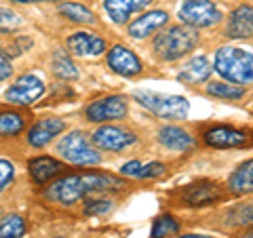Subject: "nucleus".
Returning a JSON list of instances; mask_svg holds the SVG:
<instances>
[{"label": "nucleus", "instance_id": "obj_33", "mask_svg": "<svg viewBox=\"0 0 253 238\" xmlns=\"http://www.w3.org/2000/svg\"><path fill=\"white\" fill-rule=\"evenodd\" d=\"M32 46V38H26V36H19V38H15V40L6 46V53H9V57H15V55H19L23 53L26 49H30Z\"/></svg>", "mask_w": 253, "mask_h": 238}, {"label": "nucleus", "instance_id": "obj_26", "mask_svg": "<svg viewBox=\"0 0 253 238\" xmlns=\"http://www.w3.org/2000/svg\"><path fill=\"white\" fill-rule=\"evenodd\" d=\"M28 232V221L26 217L17 215H6L0 219V238H23Z\"/></svg>", "mask_w": 253, "mask_h": 238}, {"label": "nucleus", "instance_id": "obj_32", "mask_svg": "<svg viewBox=\"0 0 253 238\" xmlns=\"http://www.w3.org/2000/svg\"><path fill=\"white\" fill-rule=\"evenodd\" d=\"M13 76V63H11V57L2 46H0V82L9 80Z\"/></svg>", "mask_w": 253, "mask_h": 238}, {"label": "nucleus", "instance_id": "obj_30", "mask_svg": "<svg viewBox=\"0 0 253 238\" xmlns=\"http://www.w3.org/2000/svg\"><path fill=\"white\" fill-rule=\"evenodd\" d=\"M114 209V202L110 198H91L84 202V215H108Z\"/></svg>", "mask_w": 253, "mask_h": 238}, {"label": "nucleus", "instance_id": "obj_9", "mask_svg": "<svg viewBox=\"0 0 253 238\" xmlns=\"http://www.w3.org/2000/svg\"><path fill=\"white\" fill-rule=\"evenodd\" d=\"M179 204L184 207H192V209H201V207H209L215 204L224 198V190L215 181H194V184L184 186L177 192Z\"/></svg>", "mask_w": 253, "mask_h": 238}, {"label": "nucleus", "instance_id": "obj_15", "mask_svg": "<svg viewBox=\"0 0 253 238\" xmlns=\"http://www.w3.org/2000/svg\"><path fill=\"white\" fill-rule=\"evenodd\" d=\"M63 169H66V164L53 156H34L28 160L30 179L34 181L36 186H46L49 181L57 179Z\"/></svg>", "mask_w": 253, "mask_h": 238}, {"label": "nucleus", "instance_id": "obj_27", "mask_svg": "<svg viewBox=\"0 0 253 238\" xmlns=\"http://www.w3.org/2000/svg\"><path fill=\"white\" fill-rule=\"evenodd\" d=\"M226 224L230 228H253V202L230 209L226 213Z\"/></svg>", "mask_w": 253, "mask_h": 238}, {"label": "nucleus", "instance_id": "obj_25", "mask_svg": "<svg viewBox=\"0 0 253 238\" xmlns=\"http://www.w3.org/2000/svg\"><path fill=\"white\" fill-rule=\"evenodd\" d=\"M57 11H59L61 17H66L68 21L83 23V26L95 23V13L89 11V9H86V6H83V4H76V2H61V4H57Z\"/></svg>", "mask_w": 253, "mask_h": 238}, {"label": "nucleus", "instance_id": "obj_31", "mask_svg": "<svg viewBox=\"0 0 253 238\" xmlns=\"http://www.w3.org/2000/svg\"><path fill=\"white\" fill-rule=\"evenodd\" d=\"M15 173H17V169H15L13 160L0 156V192H2V190H6V188L13 184Z\"/></svg>", "mask_w": 253, "mask_h": 238}, {"label": "nucleus", "instance_id": "obj_14", "mask_svg": "<svg viewBox=\"0 0 253 238\" xmlns=\"http://www.w3.org/2000/svg\"><path fill=\"white\" fill-rule=\"evenodd\" d=\"M68 51L76 57H99L106 51V40L93 32H74L68 36Z\"/></svg>", "mask_w": 253, "mask_h": 238}, {"label": "nucleus", "instance_id": "obj_23", "mask_svg": "<svg viewBox=\"0 0 253 238\" xmlns=\"http://www.w3.org/2000/svg\"><path fill=\"white\" fill-rule=\"evenodd\" d=\"M51 72H53L55 78H59V80H76V78H78L76 63L72 61V57H70L66 51H61V49L53 53Z\"/></svg>", "mask_w": 253, "mask_h": 238}, {"label": "nucleus", "instance_id": "obj_12", "mask_svg": "<svg viewBox=\"0 0 253 238\" xmlns=\"http://www.w3.org/2000/svg\"><path fill=\"white\" fill-rule=\"evenodd\" d=\"M66 131V120H61L57 116H46V118H38L28 129V135H26V141L30 148H46L51 144L55 137Z\"/></svg>", "mask_w": 253, "mask_h": 238}, {"label": "nucleus", "instance_id": "obj_10", "mask_svg": "<svg viewBox=\"0 0 253 238\" xmlns=\"http://www.w3.org/2000/svg\"><path fill=\"white\" fill-rule=\"evenodd\" d=\"M179 19L190 28H211L221 21V11L211 0H186L179 6Z\"/></svg>", "mask_w": 253, "mask_h": 238}, {"label": "nucleus", "instance_id": "obj_13", "mask_svg": "<svg viewBox=\"0 0 253 238\" xmlns=\"http://www.w3.org/2000/svg\"><path fill=\"white\" fill-rule=\"evenodd\" d=\"M106 59H108V68L112 70V72H116L118 76H125V78H135L141 74V70H144L137 55L123 44L110 46Z\"/></svg>", "mask_w": 253, "mask_h": 238}, {"label": "nucleus", "instance_id": "obj_17", "mask_svg": "<svg viewBox=\"0 0 253 238\" xmlns=\"http://www.w3.org/2000/svg\"><path fill=\"white\" fill-rule=\"evenodd\" d=\"M224 36L234 38V40H245L253 36V6L241 4L228 15V23L224 30Z\"/></svg>", "mask_w": 253, "mask_h": 238}, {"label": "nucleus", "instance_id": "obj_4", "mask_svg": "<svg viewBox=\"0 0 253 238\" xmlns=\"http://www.w3.org/2000/svg\"><path fill=\"white\" fill-rule=\"evenodd\" d=\"M133 97L137 99L139 106L150 110L154 116L165 118V120H184L190 112V104L181 95H169V93H154V91H135Z\"/></svg>", "mask_w": 253, "mask_h": 238}, {"label": "nucleus", "instance_id": "obj_24", "mask_svg": "<svg viewBox=\"0 0 253 238\" xmlns=\"http://www.w3.org/2000/svg\"><path fill=\"white\" fill-rule=\"evenodd\" d=\"M207 95L211 97H217V99H224V101H239L245 97V86L241 84H234V82H228V80H217V82H209L207 84Z\"/></svg>", "mask_w": 253, "mask_h": 238}, {"label": "nucleus", "instance_id": "obj_36", "mask_svg": "<svg viewBox=\"0 0 253 238\" xmlns=\"http://www.w3.org/2000/svg\"><path fill=\"white\" fill-rule=\"evenodd\" d=\"M234 238H253V228H245L243 232H239Z\"/></svg>", "mask_w": 253, "mask_h": 238}, {"label": "nucleus", "instance_id": "obj_3", "mask_svg": "<svg viewBox=\"0 0 253 238\" xmlns=\"http://www.w3.org/2000/svg\"><path fill=\"white\" fill-rule=\"evenodd\" d=\"M55 152L59 154L61 160L74 166H97L101 162L99 152L95 150L91 137L83 131H72L57 141Z\"/></svg>", "mask_w": 253, "mask_h": 238}, {"label": "nucleus", "instance_id": "obj_18", "mask_svg": "<svg viewBox=\"0 0 253 238\" xmlns=\"http://www.w3.org/2000/svg\"><path fill=\"white\" fill-rule=\"evenodd\" d=\"M158 144L165 146L167 150H173V152H186V150L196 146L194 135H190L184 126L177 124H167L158 129Z\"/></svg>", "mask_w": 253, "mask_h": 238}, {"label": "nucleus", "instance_id": "obj_1", "mask_svg": "<svg viewBox=\"0 0 253 238\" xmlns=\"http://www.w3.org/2000/svg\"><path fill=\"white\" fill-rule=\"evenodd\" d=\"M213 70L228 82H253V51L241 46H219L213 57Z\"/></svg>", "mask_w": 253, "mask_h": 238}, {"label": "nucleus", "instance_id": "obj_2", "mask_svg": "<svg viewBox=\"0 0 253 238\" xmlns=\"http://www.w3.org/2000/svg\"><path fill=\"white\" fill-rule=\"evenodd\" d=\"M199 42V34L190 26H171L154 38V55L161 61H177L186 57Z\"/></svg>", "mask_w": 253, "mask_h": 238}, {"label": "nucleus", "instance_id": "obj_11", "mask_svg": "<svg viewBox=\"0 0 253 238\" xmlns=\"http://www.w3.org/2000/svg\"><path fill=\"white\" fill-rule=\"evenodd\" d=\"M203 141L209 148H215V150L243 148L249 144V135L230 124H211L203 131Z\"/></svg>", "mask_w": 253, "mask_h": 238}, {"label": "nucleus", "instance_id": "obj_8", "mask_svg": "<svg viewBox=\"0 0 253 238\" xmlns=\"http://www.w3.org/2000/svg\"><path fill=\"white\" fill-rule=\"evenodd\" d=\"M46 93V84L41 76L36 74H23L21 78H17L9 89L4 93V99L9 101L11 106H19V108H26L36 104L38 99Z\"/></svg>", "mask_w": 253, "mask_h": 238}, {"label": "nucleus", "instance_id": "obj_6", "mask_svg": "<svg viewBox=\"0 0 253 238\" xmlns=\"http://www.w3.org/2000/svg\"><path fill=\"white\" fill-rule=\"evenodd\" d=\"M126 114H129V99H126L125 95L99 97L84 108V118L89 122H97V124L121 120V118H125Z\"/></svg>", "mask_w": 253, "mask_h": 238}, {"label": "nucleus", "instance_id": "obj_35", "mask_svg": "<svg viewBox=\"0 0 253 238\" xmlns=\"http://www.w3.org/2000/svg\"><path fill=\"white\" fill-rule=\"evenodd\" d=\"M141 169H144V164H141L139 160H129L123 164L121 169V175L125 177H135V179H141Z\"/></svg>", "mask_w": 253, "mask_h": 238}, {"label": "nucleus", "instance_id": "obj_22", "mask_svg": "<svg viewBox=\"0 0 253 238\" xmlns=\"http://www.w3.org/2000/svg\"><path fill=\"white\" fill-rule=\"evenodd\" d=\"M28 126V116L19 110H0V139H13Z\"/></svg>", "mask_w": 253, "mask_h": 238}, {"label": "nucleus", "instance_id": "obj_21", "mask_svg": "<svg viewBox=\"0 0 253 238\" xmlns=\"http://www.w3.org/2000/svg\"><path fill=\"white\" fill-rule=\"evenodd\" d=\"M228 192L232 196H247L253 194V158L241 162L228 177Z\"/></svg>", "mask_w": 253, "mask_h": 238}, {"label": "nucleus", "instance_id": "obj_28", "mask_svg": "<svg viewBox=\"0 0 253 238\" xmlns=\"http://www.w3.org/2000/svg\"><path fill=\"white\" fill-rule=\"evenodd\" d=\"M179 232V221L173 215H161L150 230V238H173Z\"/></svg>", "mask_w": 253, "mask_h": 238}, {"label": "nucleus", "instance_id": "obj_16", "mask_svg": "<svg viewBox=\"0 0 253 238\" xmlns=\"http://www.w3.org/2000/svg\"><path fill=\"white\" fill-rule=\"evenodd\" d=\"M167 23H169V15L165 11H150L137 17L135 21H131L129 28H126V34L135 38V40H144V38H150L156 32H161Z\"/></svg>", "mask_w": 253, "mask_h": 238}, {"label": "nucleus", "instance_id": "obj_29", "mask_svg": "<svg viewBox=\"0 0 253 238\" xmlns=\"http://www.w3.org/2000/svg\"><path fill=\"white\" fill-rule=\"evenodd\" d=\"M23 17L19 13H15L11 9H0V32L2 34H6V32H13L23 26Z\"/></svg>", "mask_w": 253, "mask_h": 238}, {"label": "nucleus", "instance_id": "obj_5", "mask_svg": "<svg viewBox=\"0 0 253 238\" xmlns=\"http://www.w3.org/2000/svg\"><path fill=\"white\" fill-rule=\"evenodd\" d=\"M89 194L91 192L84 173H70V175L53 179V184L42 192L44 200L59 204V207H74L76 202H83Z\"/></svg>", "mask_w": 253, "mask_h": 238}, {"label": "nucleus", "instance_id": "obj_39", "mask_svg": "<svg viewBox=\"0 0 253 238\" xmlns=\"http://www.w3.org/2000/svg\"><path fill=\"white\" fill-rule=\"evenodd\" d=\"M55 238H66V236H55Z\"/></svg>", "mask_w": 253, "mask_h": 238}, {"label": "nucleus", "instance_id": "obj_37", "mask_svg": "<svg viewBox=\"0 0 253 238\" xmlns=\"http://www.w3.org/2000/svg\"><path fill=\"white\" fill-rule=\"evenodd\" d=\"M175 238H215V236H207V234H181Z\"/></svg>", "mask_w": 253, "mask_h": 238}, {"label": "nucleus", "instance_id": "obj_7", "mask_svg": "<svg viewBox=\"0 0 253 238\" xmlns=\"http://www.w3.org/2000/svg\"><path fill=\"white\" fill-rule=\"evenodd\" d=\"M91 141L95 148L104 150V152H123V150L131 148L137 141L135 131L126 129V126L118 124H101L99 129H95L91 135Z\"/></svg>", "mask_w": 253, "mask_h": 238}, {"label": "nucleus", "instance_id": "obj_38", "mask_svg": "<svg viewBox=\"0 0 253 238\" xmlns=\"http://www.w3.org/2000/svg\"><path fill=\"white\" fill-rule=\"evenodd\" d=\"M15 4H30V2H46V0H11Z\"/></svg>", "mask_w": 253, "mask_h": 238}, {"label": "nucleus", "instance_id": "obj_19", "mask_svg": "<svg viewBox=\"0 0 253 238\" xmlns=\"http://www.w3.org/2000/svg\"><path fill=\"white\" fill-rule=\"evenodd\" d=\"M211 76V63L207 57L203 55H194L190 57L181 70L177 72V80L184 82V84H201V82H207Z\"/></svg>", "mask_w": 253, "mask_h": 238}, {"label": "nucleus", "instance_id": "obj_34", "mask_svg": "<svg viewBox=\"0 0 253 238\" xmlns=\"http://www.w3.org/2000/svg\"><path fill=\"white\" fill-rule=\"evenodd\" d=\"M165 175V164L163 162H148L141 169V179H156Z\"/></svg>", "mask_w": 253, "mask_h": 238}, {"label": "nucleus", "instance_id": "obj_20", "mask_svg": "<svg viewBox=\"0 0 253 238\" xmlns=\"http://www.w3.org/2000/svg\"><path fill=\"white\" fill-rule=\"evenodd\" d=\"M148 4H152V0H104V9L118 26L129 21L133 13L144 11Z\"/></svg>", "mask_w": 253, "mask_h": 238}]
</instances>
